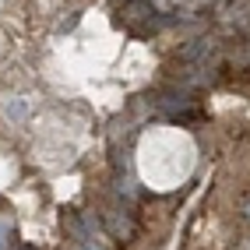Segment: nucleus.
<instances>
[{
    "label": "nucleus",
    "instance_id": "1",
    "mask_svg": "<svg viewBox=\"0 0 250 250\" xmlns=\"http://www.w3.org/2000/svg\"><path fill=\"white\" fill-rule=\"evenodd\" d=\"M219 53H222V42H219V39H211V36H197V39H190V42H183V46H180L176 60H180V63H208V60H215Z\"/></svg>",
    "mask_w": 250,
    "mask_h": 250
},
{
    "label": "nucleus",
    "instance_id": "5",
    "mask_svg": "<svg viewBox=\"0 0 250 250\" xmlns=\"http://www.w3.org/2000/svg\"><path fill=\"white\" fill-rule=\"evenodd\" d=\"M247 219H250V205H247Z\"/></svg>",
    "mask_w": 250,
    "mask_h": 250
},
{
    "label": "nucleus",
    "instance_id": "2",
    "mask_svg": "<svg viewBox=\"0 0 250 250\" xmlns=\"http://www.w3.org/2000/svg\"><path fill=\"white\" fill-rule=\"evenodd\" d=\"M103 226H106V232L116 240V243H127V240H134V219H130L127 211H120V208H109V211H103Z\"/></svg>",
    "mask_w": 250,
    "mask_h": 250
},
{
    "label": "nucleus",
    "instance_id": "3",
    "mask_svg": "<svg viewBox=\"0 0 250 250\" xmlns=\"http://www.w3.org/2000/svg\"><path fill=\"white\" fill-rule=\"evenodd\" d=\"M219 21L232 32H247L250 28V4H243V0H236V4H229L222 14H219Z\"/></svg>",
    "mask_w": 250,
    "mask_h": 250
},
{
    "label": "nucleus",
    "instance_id": "4",
    "mask_svg": "<svg viewBox=\"0 0 250 250\" xmlns=\"http://www.w3.org/2000/svg\"><path fill=\"white\" fill-rule=\"evenodd\" d=\"M7 236H11V226H7V222H0V250L7 247Z\"/></svg>",
    "mask_w": 250,
    "mask_h": 250
}]
</instances>
